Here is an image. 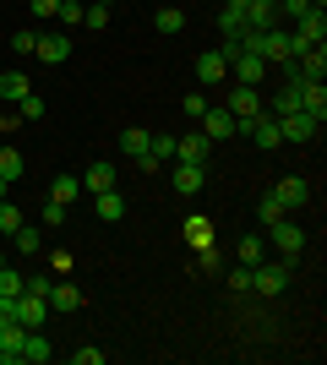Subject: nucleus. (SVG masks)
<instances>
[{"mask_svg":"<svg viewBox=\"0 0 327 365\" xmlns=\"http://www.w3.org/2000/svg\"><path fill=\"white\" fill-rule=\"evenodd\" d=\"M240 49L262 55L267 66H279V61H295V33H289V28H246Z\"/></svg>","mask_w":327,"mask_h":365,"instance_id":"1","label":"nucleus"},{"mask_svg":"<svg viewBox=\"0 0 327 365\" xmlns=\"http://www.w3.org/2000/svg\"><path fill=\"white\" fill-rule=\"evenodd\" d=\"M229 76L240 82V88H262L267 76H273V66H267L262 55H251V49H234L229 55Z\"/></svg>","mask_w":327,"mask_h":365,"instance_id":"2","label":"nucleus"},{"mask_svg":"<svg viewBox=\"0 0 327 365\" xmlns=\"http://www.w3.org/2000/svg\"><path fill=\"white\" fill-rule=\"evenodd\" d=\"M267 235H273V251H279L284 262H300V251H306V229H300L295 218H279V224H267Z\"/></svg>","mask_w":327,"mask_h":365,"instance_id":"3","label":"nucleus"},{"mask_svg":"<svg viewBox=\"0 0 327 365\" xmlns=\"http://www.w3.org/2000/svg\"><path fill=\"white\" fill-rule=\"evenodd\" d=\"M251 289L267 294V300L284 294V289H289V267H284V262H256V267H251Z\"/></svg>","mask_w":327,"mask_h":365,"instance_id":"4","label":"nucleus"},{"mask_svg":"<svg viewBox=\"0 0 327 365\" xmlns=\"http://www.w3.org/2000/svg\"><path fill=\"white\" fill-rule=\"evenodd\" d=\"M197 125H202V137H207V142H229V137H240V120H234V115H229L224 104H218V109L207 104Z\"/></svg>","mask_w":327,"mask_h":365,"instance_id":"5","label":"nucleus"},{"mask_svg":"<svg viewBox=\"0 0 327 365\" xmlns=\"http://www.w3.org/2000/svg\"><path fill=\"white\" fill-rule=\"evenodd\" d=\"M224 109H229V115H234V120H240V125H246V120H256V115H262V88H240V82H234V88H229V104H224Z\"/></svg>","mask_w":327,"mask_h":365,"instance_id":"6","label":"nucleus"},{"mask_svg":"<svg viewBox=\"0 0 327 365\" xmlns=\"http://www.w3.org/2000/svg\"><path fill=\"white\" fill-rule=\"evenodd\" d=\"M170 185L180 191V197H197L207 185V164H186V158H175V169H170Z\"/></svg>","mask_w":327,"mask_h":365,"instance_id":"7","label":"nucleus"},{"mask_svg":"<svg viewBox=\"0 0 327 365\" xmlns=\"http://www.w3.org/2000/svg\"><path fill=\"white\" fill-rule=\"evenodd\" d=\"M191 71H197V82H202V88H218V82H229V61H224V49H202Z\"/></svg>","mask_w":327,"mask_h":365,"instance_id":"8","label":"nucleus"},{"mask_svg":"<svg viewBox=\"0 0 327 365\" xmlns=\"http://www.w3.org/2000/svg\"><path fill=\"white\" fill-rule=\"evenodd\" d=\"M300 28H295V55H306V49H316L327 38V16L322 11H306V16H295Z\"/></svg>","mask_w":327,"mask_h":365,"instance_id":"9","label":"nucleus"},{"mask_svg":"<svg viewBox=\"0 0 327 365\" xmlns=\"http://www.w3.org/2000/svg\"><path fill=\"white\" fill-rule=\"evenodd\" d=\"M33 55L44 66H61V61H71V33H38V44H33Z\"/></svg>","mask_w":327,"mask_h":365,"instance_id":"10","label":"nucleus"},{"mask_svg":"<svg viewBox=\"0 0 327 365\" xmlns=\"http://www.w3.org/2000/svg\"><path fill=\"white\" fill-rule=\"evenodd\" d=\"M240 131H246V137L256 142V148H267V153H273V148H279V142H284V131H279V115H267V109H262V115H256V120H246V125H240Z\"/></svg>","mask_w":327,"mask_h":365,"instance_id":"11","label":"nucleus"},{"mask_svg":"<svg viewBox=\"0 0 327 365\" xmlns=\"http://www.w3.org/2000/svg\"><path fill=\"white\" fill-rule=\"evenodd\" d=\"M284 142H316V131H322V120L316 115H306V109H295V115H284L279 120Z\"/></svg>","mask_w":327,"mask_h":365,"instance_id":"12","label":"nucleus"},{"mask_svg":"<svg viewBox=\"0 0 327 365\" xmlns=\"http://www.w3.org/2000/svg\"><path fill=\"white\" fill-rule=\"evenodd\" d=\"M11 305H16V322H22V327H44V322H49V300H44V294H28V289H22Z\"/></svg>","mask_w":327,"mask_h":365,"instance_id":"13","label":"nucleus"},{"mask_svg":"<svg viewBox=\"0 0 327 365\" xmlns=\"http://www.w3.org/2000/svg\"><path fill=\"white\" fill-rule=\"evenodd\" d=\"M22 338H28L22 322H0V365H22Z\"/></svg>","mask_w":327,"mask_h":365,"instance_id":"14","label":"nucleus"},{"mask_svg":"<svg viewBox=\"0 0 327 365\" xmlns=\"http://www.w3.org/2000/svg\"><path fill=\"white\" fill-rule=\"evenodd\" d=\"M273 197H279L284 207H289V213H300V207H306V202H311V185L300 180V175H284V180L273 185Z\"/></svg>","mask_w":327,"mask_h":365,"instance_id":"15","label":"nucleus"},{"mask_svg":"<svg viewBox=\"0 0 327 365\" xmlns=\"http://www.w3.org/2000/svg\"><path fill=\"white\" fill-rule=\"evenodd\" d=\"M207 153H213V142H207L202 131H186V137H175V158H186V164H207Z\"/></svg>","mask_w":327,"mask_h":365,"instance_id":"16","label":"nucleus"},{"mask_svg":"<svg viewBox=\"0 0 327 365\" xmlns=\"http://www.w3.org/2000/svg\"><path fill=\"white\" fill-rule=\"evenodd\" d=\"M22 360H33V365L55 360V344L44 338V327H28V338H22Z\"/></svg>","mask_w":327,"mask_h":365,"instance_id":"17","label":"nucleus"},{"mask_svg":"<svg viewBox=\"0 0 327 365\" xmlns=\"http://www.w3.org/2000/svg\"><path fill=\"white\" fill-rule=\"evenodd\" d=\"M115 180H120V175H115V164H104V158L82 169V191H93V197H98V191H109Z\"/></svg>","mask_w":327,"mask_h":365,"instance_id":"18","label":"nucleus"},{"mask_svg":"<svg viewBox=\"0 0 327 365\" xmlns=\"http://www.w3.org/2000/svg\"><path fill=\"white\" fill-rule=\"evenodd\" d=\"M246 28H279V0H246Z\"/></svg>","mask_w":327,"mask_h":365,"instance_id":"19","label":"nucleus"},{"mask_svg":"<svg viewBox=\"0 0 327 365\" xmlns=\"http://www.w3.org/2000/svg\"><path fill=\"white\" fill-rule=\"evenodd\" d=\"M234 262H240V267H256V262H267V240H262V235H240V245H234Z\"/></svg>","mask_w":327,"mask_h":365,"instance_id":"20","label":"nucleus"},{"mask_svg":"<svg viewBox=\"0 0 327 365\" xmlns=\"http://www.w3.org/2000/svg\"><path fill=\"white\" fill-rule=\"evenodd\" d=\"M300 109L316 115V120H327V88L322 82H300Z\"/></svg>","mask_w":327,"mask_h":365,"instance_id":"21","label":"nucleus"},{"mask_svg":"<svg viewBox=\"0 0 327 365\" xmlns=\"http://www.w3.org/2000/svg\"><path fill=\"white\" fill-rule=\"evenodd\" d=\"M93 213L104 218V224H115V218H125V197L109 185V191H98V197H93Z\"/></svg>","mask_w":327,"mask_h":365,"instance_id":"22","label":"nucleus"},{"mask_svg":"<svg viewBox=\"0 0 327 365\" xmlns=\"http://www.w3.org/2000/svg\"><path fill=\"white\" fill-rule=\"evenodd\" d=\"M300 109V82H284V88H273V109H267V115H295Z\"/></svg>","mask_w":327,"mask_h":365,"instance_id":"23","label":"nucleus"},{"mask_svg":"<svg viewBox=\"0 0 327 365\" xmlns=\"http://www.w3.org/2000/svg\"><path fill=\"white\" fill-rule=\"evenodd\" d=\"M22 93H33V82L22 71H0V104H16Z\"/></svg>","mask_w":327,"mask_h":365,"instance_id":"24","label":"nucleus"},{"mask_svg":"<svg viewBox=\"0 0 327 365\" xmlns=\"http://www.w3.org/2000/svg\"><path fill=\"white\" fill-rule=\"evenodd\" d=\"M77 197H82V175H55V185H49V202H66V207H71Z\"/></svg>","mask_w":327,"mask_h":365,"instance_id":"25","label":"nucleus"},{"mask_svg":"<svg viewBox=\"0 0 327 365\" xmlns=\"http://www.w3.org/2000/svg\"><path fill=\"white\" fill-rule=\"evenodd\" d=\"M77 305H82V289H77V284H66V278H61V284L49 289V311H77Z\"/></svg>","mask_w":327,"mask_h":365,"instance_id":"26","label":"nucleus"},{"mask_svg":"<svg viewBox=\"0 0 327 365\" xmlns=\"http://www.w3.org/2000/svg\"><path fill=\"white\" fill-rule=\"evenodd\" d=\"M147 142H153V131H142V125L120 131V153H125V158H142V153H147Z\"/></svg>","mask_w":327,"mask_h":365,"instance_id":"27","label":"nucleus"},{"mask_svg":"<svg viewBox=\"0 0 327 365\" xmlns=\"http://www.w3.org/2000/svg\"><path fill=\"white\" fill-rule=\"evenodd\" d=\"M11 245H16V251H22V257H38V251H44V235H38V229H33V224H22V229H16V235H11Z\"/></svg>","mask_w":327,"mask_h":365,"instance_id":"28","label":"nucleus"},{"mask_svg":"<svg viewBox=\"0 0 327 365\" xmlns=\"http://www.w3.org/2000/svg\"><path fill=\"white\" fill-rule=\"evenodd\" d=\"M153 28H158V33H186V11H180V6H158Z\"/></svg>","mask_w":327,"mask_h":365,"instance_id":"29","label":"nucleus"},{"mask_svg":"<svg viewBox=\"0 0 327 365\" xmlns=\"http://www.w3.org/2000/svg\"><path fill=\"white\" fill-rule=\"evenodd\" d=\"M256 218H262V229H267V224H279V218H289V207H284V202L267 191V197L256 202Z\"/></svg>","mask_w":327,"mask_h":365,"instance_id":"30","label":"nucleus"},{"mask_svg":"<svg viewBox=\"0 0 327 365\" xmlns=\"http://www.w3.org/2000/svg\"><path fill=\"white\" fill-rule=\"evenodd\" d=\"M0 180H6V185L22 180V153H16V148H0Z\"/></svg>","mask_w":327,"mask_h":365,"instance_id":"31","label":"nucleus"},{"mask_svg":"<svg viewBox=\"0 0 327 365\" xmlns=\"http://www.w3.org/2000/svg\"><path fill=\"white\" fill-rule=\"evenodd\" d=\"M22 289H28V278L16 273V267H6V262H0V294H6V300H16Z\"/></svg>","mask_w":327,"mask_h":365,"instance_id":"32","label":"nucleus"},{"mask_svg":"<svg viewBox=\"0 0 327 365\" xmlns=\"http://www.w3.org/2000/svg\"><path fill=\"white\" fill-rule=\"evenodd\" d=\"M147 158H158V164H170V158H175V137H170V131H153V142H147Z\"/></svg>","mask_w":327,"mask_h":365,"instance_id":"33","label":"nucleus"},{"mask_svg":"<svg viewBox=\"0 0 327 365\" xmlns=\"http://www.w3.org/2000/svg\"><path fill=\"white\" fill-rule=\"evenodd\" d=\"M16 120H44V98H38V93H22V98H16Z\"/></svg>","mask_w":327,"mask_h":365,"instance_id":"34","label":"nucleus"},{"mask_svg":"<svg viewBox=\"0 0 327 365\" xmlns=\"http://www.w3.org/2000/svg\"><path fill=\"white\" fill-rule=\"evenodd\" d=\"M22 229V213H16V202L11 197H0V235H16Z\"/></svg>","mask_w":327,"mask_h":365,"instance_id":"35","label":"nucleus"},{"mask_svg":"<svg viewBox=\"0 0 327 365\" xmlns=\"http://www.w3.org/2000/svg\"><path fill=\"white\" fill-rule=\"evenodd\" d=\"M82 28L104 33V28H109V6H98V0H93V6H82Z\"/></svg>","mask_w":327,"mask_h":365,"instance_id":"36","label":"nucleus"},{"mask_svg":"<svg viewBox=\"0 0 327 365\" xmlns=\"http://www.w3.org/2000/svg\"><path fill=\"white\" fill-rule=\"evenodd\" d=\"M33 44H38V33H33V28H16L11 33V55H33Z\"/></svg>","mask_w":327,"mask_h":365,"instance_id":"37","label":"nucleus"},{"mask_svg":"<svg viewBox=\"0 0 327 365\" xmlns=\"http://www.w3.org/2000/svg\"><path fill=\"white\" fill-rule=\"evenodd\" d=\"M55 16H61V28H77V22H82V0H61V11H55Z\"/></svg>","mask_w":327,"mask_h":365,"instance_id":"38","label":"nucleus"},{"mask_svg":"<svg viewBox=\"0 0 327 365\" xmlns=\"http://www.w3.org/2000/svg\"><path fill=\"white\" fill-rule=\"evenodd\" d=\"M71 267H77V262H71V251H49V273H55V278H66Z\"/></svg>","mask_w":327,"mask_h":365,"instance_id":"39","label":"nucleus"},{"mask_svg":"<svg viewBox=\"0 0 327 365\" xmlns=\"http://www.w3.org/2000/svg\"><path fill=\"white\" fill-rule=\"evenodd\" d=\"M66 218H71V213H66V202H44V224L49 229H61Z\"/></svg>","mask_w":327,"mask_h":365,"instance_id":"40","label":"nucleus"},{"mask_svg":"<svg viewBox=\"0 0 327 365\" xmlns=\"http://www.w3.org/2000/svg\"><path fill=\"white\" fill-rule=\"evenodd\" d=\"M229 289H234V294H246V289H251V267H240V262H234V273H229Z\"/></svg>","mask_w":327,"mask_h":365,"instance_id":"41","label":"nucleus"},{"mask_svg":"<svg viewBox=\"0 0 327 365\" xmlns=\"http://www.w3.org/2000/svg\"><path fill=\"white\" fill-rule=\"evenodd\" d=\"M71 360H77V365H104V349H98V344H88V349H77Z\"/></svg>","mask_w":327,"mask_h":365,"instance_id":"42","label":"nucleus"},{"mask_svg":"<svg viewBox=\"0 0 327 365\" xmlns=\"http://www.w3.org/2000/svg\"><path fill=\"white\" fill-rule=\"evenodd\" d=\"M28 6H33V16H38V22H49V16L61 11V0H28Z\"/></svg>","mask_w":327,"mask_h":365,"instance_id":"43","label":"nucleus"},{"mask_svg":"<svg viewBox=\"0 0 327 365\" xmlns=\"http://www.w3.org/2000/svg\"><path fill=\"white\" fill-rule=\"evenodd\" d=\"M202 109H207L202 93H186V120H202Z\"/></svg>","mask_w":327,"mask_h":365,"instance_id":"44","label":"nucleus"},{"mask_svg":"<svg viewBox=\"0 0 327 365\" xmlns=\"http://www.w3.org/2000/svg\"><path fill=\"white\" fill-rule=\"evenodd\" d=\"M49 289H55V278H44V273L28 278V294H44V300H49Z\"/></svg>","mask_w":327,"mask_h":365,"instance_id":"45","label":"nucleus"},{"mask_svg":"<svg viewBox=\"0 0 327 365\" xmlns=\"http://www.w3.org/2000/svg\"><path fill=\"white\" fill-rule=\"evenodd\" d=\"M6 191H11V185H6V180H0V197H6Z\"/></svg>","mask_w":327,"mask_h":365,"instance_id":"46","label":"nucleus"},{"mask_svg":"<svg viewBox=\"0 0 327 365\" xmlns=\"http://www.w3.org/2000/svg\"><path fill=\"white\" fill-rule=\"evenodd\" d=\"M311 6H316V11H322V6H327V0H311Z\"/></svg>","mask_w":327,"mask_h":365,"instance_id":"47","label":"nucleus"},{"mask_svg":"<svg viewBox=\"0 0 327 365\" xmlns=\"http://www.w3.org/2000/svg\"><path fill=\"white\" fill-rule=\"evenodd\" d=\"M0 148H6V131H0Z\"/></svg>","mask_w":327,"mask_h":365,"instance_id":"48","label":"nucleus"},{"mask_svg":"<svg viewBox=\"0 0 327 365\" xmlns=\"http://www.w3.org/2000/svg\"><path fill=\"white\" fill-rule=\"evenodd\" d=\"M98 6H115V0H98Z\"/></svg>","mask_w":327,"mask_h":365,"instance_id":"49","label":"nucleus"},{"mask_svg":"<svg viewBox=\"0 0 327 365\" xmlns=\"http://www.w3.org/2000/svg\"><path fill=\"white\" fill-rule=\"evenodd\" d=\"M0 262H6V257H0Z\"/></svg>","mask_w":327,"mask_h":365,"instance_id":"50","label":"nucleus"}]
</instances>
